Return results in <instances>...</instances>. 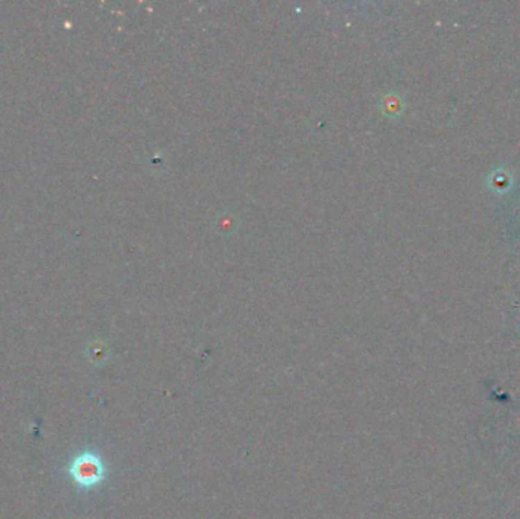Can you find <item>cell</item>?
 <instances>
[{
    "label": "cell",
    "instance_id": "6da1fadb",
    "mask_svg": "<svg viewBox=\"0 0 520 519\" xmlns=\"http://www.w3.org/2000/svg\"><path fill=\"white\" fill-rule=\"evenodd\" d=\"M70 474L79 486L84 487V489H89V487L99 484L103 480L106 469H103V465L98 455L83 454L72 461Z\"/></svg>",
    "mask_w": 520,
    "mask_h": 519
}]
</instances>
